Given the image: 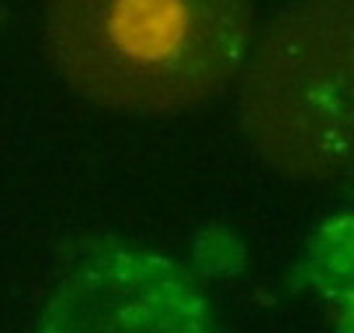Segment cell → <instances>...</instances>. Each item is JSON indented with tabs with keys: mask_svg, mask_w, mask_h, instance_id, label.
I'll use <instances>...</instances> for the list:
<instances>
[{
	"mask_svg": "<svg viewBox=\"0 0 354 333\" xmlns=\"http://www.w3.org/2000/svg\"><path fill=\"white\" fill-rule=\"evenodd\" d=\"M250 0H47L44 45L102 110L169 117L216 97L250 47Z\"/></svg>",
	"mask_w": 354,
	"mask_h": 333,
	"instance_id": "cell-1",
	"label": "cell"
},
{
	"mask_svg": "<svg viewBox=\"0 0 354 333\" xmlns=\"http://www.w3.org/2000/svg\"><path fill=\"white\" fill-rule=\"evenodd\" d=\"M240 122L277 172L354 180V0H295L279 13L245 68Z\"/></svg>",
	"mask_w": 354,
	"mask_h": 333,
	"instance_id": "cell-2",
	"label": "cell"
}]
</instances>
